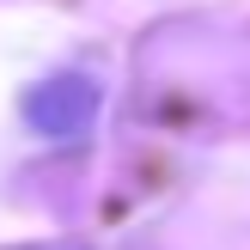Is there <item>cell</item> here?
I'll use <instances>...</instances> for the list:
<instances>
[{
    "label": "cell",
    "instance_id": "1",
    "mask_svg": "<svg viewBox=\"0 0 250 250\" xmlns=\"http://www.w3.org/2000/svg\"><path fill=\"white\" fill-rule=\"evenodd\" d=\"M98 116V85L80 80V73H61V80H43L31 98H24V122L49 141H73L85 134Z\"/></svg>",
    "mask_w": 250,
    "mask_h": 250
}]
</instances>
